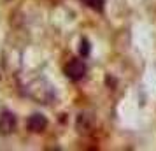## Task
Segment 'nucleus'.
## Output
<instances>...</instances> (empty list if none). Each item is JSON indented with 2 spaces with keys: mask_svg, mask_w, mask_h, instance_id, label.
<instances>
[{
  "mask_svg": "<svg viewBox=\"0 0 156 151\" xmlns=\"http://www.w3.org/2000/svg\"><path fill=\"white\" fill-rule=\"evenodd\" d=\"M27 127H28V130H32V132H42V130H46V127H48V120H46L44 114L35 113V114H32L28 118Z\"/></svg>",
  "mask_w": 156,
  "mask_h": 151,
  "instance_id": "obj_3",
  "label": "nucleus"
},
{
  "mask_svg": "<svg viewBox=\"0 0 156 151\" xmlns=\"http://www.w3.org/2000/svg\"><path fill=\"white\" fill-rule=\"evenodd\" d=\"M65 76L70 81H81L86 76V63L79 58H72L65 67Z\"/></svg>",
  "mask_w": 156,
  "mask_h": 151,
  "instance_id": "obj_1",
  "label": "nucleus"
},
{
  "mask_svg": "<svg viewBox=\"0 0 156 151\" xmlns=\"http://www.w3.org/2000/svg\"><path fill=\"white\" fill-rule=\"evenodd\" d=\"M83 4H86L88 7H91L93 11H98V13H102L104 11V2L105 0H81Z\"/></svg>",
  "mask_w": 156,
  "mask_h": 151,
  "instance_id": "obj_4",
  "label": "nucleus"
},
{
  "mask_svg": "<svg viewBox=\"0 0 156 151\" xmlns=\"http://www.w3.org/2000/svg\"><path fill=\"white\" fill-rule=\"evenodd\" d=\"M16 128V116L11 111H4L0 114V134L2 135H9L12 134Z\"/></svg>",
  "mask_w": 156,
  "mask_h": 151,
  "instance_id": "obj_2",
  "label": "nucleus"
},
{
  "mask_svg": "<svg viewBox=\"0 0 156 151\" xmlns=\"http://www.w3.org/2000/svg\"><path fill=\"white\" fill-rule=\"evenodd\" d=\"M90 41L88 39H81V44H79V53H81V56H88L90 55Z\"/></svg>",
  "mask_w": 156,
  "mask_h": 151,
  "instance_id": "obj_5",
  "label": "nucleus"
}]
</instances>
